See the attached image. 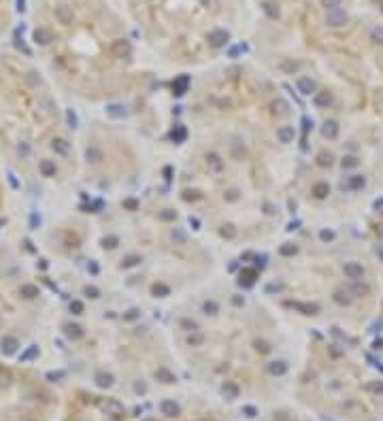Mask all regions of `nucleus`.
<instances>
[{
	"instance_id": "obj_13",
	"label": "nucleus",
	"mask_w": 383,
	"mask_h": 421,
	"mask_svg": "<svg viewBox=\"0 0 383 421\" xmlns=\"http://www.w3.org/2000/svg\"><path fill=\"white\" fill-rule=\"evenodd\" d=\"M268 370H271V375L281 377V375L287 372V364H285V362H273L271 366H268Z\"/></svg>"
},
{
	"instance_id": "obj_11",
	"label": "nucleus",
	"mask_w": 383,
	"mask_h": 421,
	"mask_svg": "<svg viewBox=\"0 0 383 421\" xmlns=\"http://www.w3.org/2000/svg\"><path fill=\"white\" fill-rule=\"evenodd\" d=\"M107 115L113 117V119H121L123 115H126V107H123V105H109L107 107Z\"/></svg>"
},
{
	"instance_id": "obj_29",
	"label": "nucleus",
	"mask_w": 383,
	"mask_h": 421,
	"mask_svg": "<svg viewBox=\"0 0 383 421\" xmlns=\"http://www.w3.org/2000/svg\"><path fill=\"white\" fill-rule=\"evenodd\" d=\"M86 294H88V296H92V298H98V294H100V292L96 290V287H86Z\"/></svg>"
},
{
	"instance_id": "obj_8",
	"label": "nucleus",
	"mask_w": 383,
	"mask_h": 421,
	"mask_svg": "<svg viewBox=\"0 0 383 421\" xmlns=\"http://www.w3.org/2000/svg\"><path fill=\"white\" fill-rule=\"evenodd\" d=\"M313 102H315L317 109H328L330 105H332V94H330V91H315Z\"/></svg>"
},
{
	"instance_id": "obj_23",
	"label": "nucleus",
	"mask_w": 383,
	"mask_h": 421,
	"mask_svg": "<svg viewBox=\"0 0 383 421\" xmlns=\"http://www.w3.org/2000/svg\"><path fill=\"white\" fill-rule=\"evenodd\" d=\"M317 164L319 166H330V164H332V156H330V153H319Z\"/></svg>"
},
{
	"instance_id": "obj_19",
	"label": "nucleus",
	"mask_w": 383,
	"mask_h": 421,
	"mask_svg": "<svg viewBox=\"0 0 383 421\" xmlns=\"http://www.w3.org/2000/svg\"><path fill=\"white\" fill-rule=\"evenodd\" d=\"M209 164H211V168H213L215 172H220V170L224 168V164H222V160L217 158L215 153H211V156H209Z\"/></svg>"
},
{
	"instance_id": "obj_26",
	"label": "nucleus",
	"mask_w": 383,
	"mask_h": 421,
	"mask_svg": "<svg viewBox=\"0 0 383 421\" xmlns=\"http://www.w3.org/2000/svg\"><path fill=\"white\" fill-rule=\"evenodd\" d=\"M168 292H171V290H168L166 285H156V287H153V294H164V296H166Z\"/></svg>"
},
{
	"instance_id": "obj_5",
	"label": "nucleus",
	"mask_w": 383,
	"mask_h": 421,
	"mask_svg": "<svg viewBox=\"0 0 383 421\" xmlns=\"http://www.w3.org/2000/svg\"><path fill=\"white\" fill-rule=\"evenodd\" d=\"M364 188H366L364 174H351V177H347V181L341 183V190L343 192H358V190H364Z\"/></svg>"
},
{
	"instance_id": "obj_1",
	"label": "nucleus",
	"mask_w": 383,
	"mask_h": 421,
	"mask_svg": "<svg viewBox=\"0 0 383 421\" xmlns=\"http://www.w3.org/2000/svg\"><path fill=\"white\" fill-rule=\"evenodd\" d=\"M54 398L38 379L0 364V421H45Z\"/></svg>"
},
{
	"instance_id": "obj_20",
	"label": "nucleus",
	"mask_w": 383,
	"mask_h": 421,
	"mask_svg": "<svg viewBox=\"0 0 383 421\" xmlns=\"http://www.w3.org/2000/svg\"><path fill=\"white\" fill-rule=\"evenodd\" d=\"M217 309H220V306H217L213 300H206V302L202 304V311H204L206 315H215V313H217Z\"/></svg>"
},
{
	"instance_id": "obj_4",
	"label": "nucleus",
	"mask_w": 383,
	"mask_h": 421,
	"mask_svg": "<svg viewBox=\"0 0 383 421\" xmlns=\"http://www.w3.org/2000/svg\"><path fill=\"white\" fill-rule=\"evenodd\" d=\"M343 272H345L347 279H351V281H362V279H364V274H366L364 266H362L360 262H345Z\"/></svg>"
},
{
	"instance_id": "obj_2",
	"label": "nucleus",
	"mask_w": 383,
	"mask_h": 421,
	"mask_svg": "<svg viewBox=\"0 0 383 421\" xmlns=\"http://www.w3.org/2000/svg\"><path fill=\"white\" fill-rule=\"evenodd\" d=\"M19 13V0H0V38L13 26V17Z\"/></svg>"
},
{
	"instance_id": "obj_28",
	"label": "nucleus",
	"mask_w": 383,
	"mask_h": 421,
	"mask_svg": "<svg viewBox=\"0 0 383 421\" xmlns=\"http://www.w3.org/2000/svg\"><path fill=\"white\" fill-rule=\"evenodd\" d=\"M281 253L283 255H292V253H296V247H294V245H285V247H281Z\"/></svg>"
},
{
	"instance_id": "obj_7",
	"label": "nucleus",
	"mask_w": 383,
	"mask_h": 421,
	"mask_svg": "<svg viewBox=\"0 0 383 421\" xmlns=\"http://www.w3.org/2000/svg\"><path fill=\"white\" fill-rule=\"evenodd\" d=\"M322 136L328 138V141H334V138L338 136V121H334V119L324 121V126H322Z\"/></svg>"
},
{
	"instance_id": "obj_22",
	"label": "nucleus",
	"mask_w": 383,
	"mask_h": 421,
	"mask_svg": "<svg viewBox=\"0 0 383 421\" xmlns=\"http://www.w3.org/2000/svg\"><path fill=\"white\" fill-rule=\"evenodd\" d=\"M341 164H343V168H356L360 164V160L354 158V156H347V158H343V162H341Z\"/></svg>"
},
{
	"instance_id": "obj_18",
	"label": "nucleus",
	"mask_w": 383,
	"mask_h": 421,
	"mask_svg": "<svg viewBox=\"0 0 383 421\" xmlns=\"http://www.w3.org/2000/svg\"><path fill=\"white\" fill-rule=\"evenodd\" d=\"M319 239L324 243H332L336 239V232L334 230H319Z\"/></svg>"
},
{
	"instance_id": "obj_27",
	"label": "nucleus",
	"mask_w": 383,
	"mask_h": 421,
	"mask_svg": "<svg viewBox=\"0 0 383 421\" xmlns=\"http://www.w3.org/2000/svg\"><path fill=\"white\" fill-rule=\"evenodd\" d=\"M366 387L370 389V392H379V394L383 392V383H368Z\"/></svg>"
},
{
	"instance_id": "obj_10",
	"label": "nucleus",
	"mask_w": 383,
	"mask_h": 421,
	"mask_svg": "<svg viewBox=\"0 0 383 421\" xmlns=\"http://www.w3.org/2000/svg\"><path fill=\"white\" fill-rule=\"evenodd\" d=\"M349 294H354V296H368L370 294V287H368V283L354 281V285L349 287Z\"/></svg>"
},
{
	"instance_id": "obj_14",
	"label": "nucleus",
	"mask_w": 383,
	"mask_h": 421,
	"mask_svg": "<svg viewBox=\"0 0 383 421\" xmlns=\"http://www.w3.org/2000/svg\"><path fill=\"white\" fill-rule=\"evenodd\" d=\"M334 300L338 302V304H351V294H349V290H338L336 294H334Z\"/></svg>"
},
{
	"instance_id": "obj_21",
	"label": "nucleus",
	"mask_w": 383,
	"mask_h": 421,
	"mask_svg": "<svg viewBox=\"0 0 383 421\" xmlns=\"http://www.w3.org/2000/svg\"><path fill=\"white\" fill-rule=\"evenodd\" d=\"M86 156H88V160H90V162H94V164L102 160V153H100L98 149H94V147H92V149H88V153H86Z\"/></svg>"
},
{
	"instance_id": "obj_25",
	"label": "nucleus",
	"mask_w": 383,
	"mask_h": 421,
	"mask_svg": "<svg viewBox=\"0 0 383 421\" xmlns=\"http://www.w3.org/2000/svg\"><path fill=\"white\" fill-rule=\"evenodd\" d=\"M70 311H75V315H81L83 313V302H79V300L70 302Z\"/></svg>"
},
{
	"instance_id": "obj_6",
	"label": "nucleus",
	"mask_w": 383,
	"mask_h": 421,
	"mask_svg": "<svg viewBox=\"0 0 383 421\" xmlns=\"http://www.w3.org/2000/svg\"><path fill=\"white\" fill-rule=\"evenodd\" d=\"M296 89L303 96H311V94H315V91H317V85H315V81L311 77H298L296 79Z\"/></svg>"
},
{
	"instance_id": "obj_12",
	"label": "nucleus",
	"mask_w": 383,
	"mask_h": 421,
	"mask_svg": "<svg viewBox=\"0 0 383 421\" xmlns=\"http://www.w3.org/2000/svg\"><path fill=\"white\" fill-rule=\"evenodd\" d=\"M370 40L375 45H383V26L381 24H377V26L370 28Z\"/></svg>"
},
{
	"instance_id": "obj_15",
	"label": "nucleus",
	"mask_w": 383,
	"mask_h": 421,
	"mask_svg": "<svg viewBox=\"0 0 383 421\" xmlns=\"http://www.w3.org/2000/svg\"><path fill=\"white\" fill-rule=\"evenodd\" d=\"M341 5H343V0H319V7L324 9V11H332V9H341Z\"/></svg>"
},
{
	"instance_id": "obj_32",
	"label": "nucleus",
	"mask_w": 383,
	"mask_h": 421,
	"mask_svg": "<svg viewBox=\"0 0 383 421\" xmlns=\"http://www.w3.org/2000/svg\"><path fill=\"white\" fill-rule=\"evenodd\" d=\"M375 209H383V200H377L375 202Z\"/></svg>"
},
{
	"instance_id": "obj_16",
	"label": "nucleus",
	"mask_w": 383,
	"mask_h": 421,
	"mask_svg": "<svg viewBox=\"0 0 383 421\" xmlns=\"http://www.w3.org/2000/svg\"><path fill=\"white\" fill-rule=\"evenodd\" d=\"M313 194H315V198H326L330 194V185L328 183H317V185L313 188Z\"/></svg>"
},
{
	"instance_id": "obj_24",
	"label": "nucleus",
	"mask_w": 383,
	"mask_h": 421,
	"mask_svg": "<svg viewBox=\"0 0 383 421\" xmlns=\"http://www.w3.org/2000/svg\"><path fill=\"white\" fill-rule=\"evenodd\" d=\"M181 325H183L188 332H196V330H198V323H196L194 319H183V321H181Z\"/></svg>"
},
{
	"instance_id": "obj_17",
	"label": "nucleus",
	"mask_w": 383,
	"mask_h": 421,
	"mask_svg": "<svg viewBox=\"0 0 383 421\" xmlns=\"http://www.w3.org/2000/svg\"><path fill=\"white\" fill-rule=\"evenodd\" d=\"M202 341H204V336L196 330V332H192L190 336H188V343L192 345V347H198V345H202Z\"/></svg>"
},
{
	"instance_id": "obj_9",
	"label": "nucleus",
	"mask_w": 383,
	"mask_h": 421,
	"mask_svg": "<svg viewBox=\"0 0 383 421\" xmlns=\"http://www.w3.org/2000/svg\"><path fill=\"white\" fill-rule=\"evenodd\" d=\"M294 136H296L294 126H281V128L277 130V138H279V143H283V145H287V143H292V141H294Z\"/></svg>"
},
{
	"instance_id": "obj_31",
	"label": "nucleus",
	"mask_w": 383,
	"mask_h": 421,
	"mask_svg": "<svg viewBox=\"0 0 383 421\" xmlns=\"http://www.w3.org/2000/svg\"><path fill=\"white\" fill-rule=\"evenodd\" d=\"M190 225H194V230H198V225H200V221L196 219V217H190Z\"/></svg>"
},
{
	"instance_id": "obj_3",
	"label": "nucleus",
	"mask_w": 383,
	"mask_h": 421,
	"mask_svg": "<svg viewBox=\"0 0 383 421\" xmlns=\"http://www.w3.org/2000/svg\"><path fill=\"white\" fill-rule=\"evenodd\" d=\"M347 24H349V13L345 11L343 7H341V9H332V11L326 13V26L328 28L338 30V28H343Z\"/></svg>"
},
{
	"instance_id": "obj_30",
	"label": "nucleus",
	"mask_w": 383,
	"mask_h": 421,
	"mask_svg": "<svg viewBox=\"0 0 383 421\" xmlns=\"http://www.w3.org/2000/svg\"><path fill=\"white\" fill-rule=\"evenodd\" d=\"M173 239H179V241H185V234H183L181 230H175V232H173Z\"/></svg>"
}]
</instances>
